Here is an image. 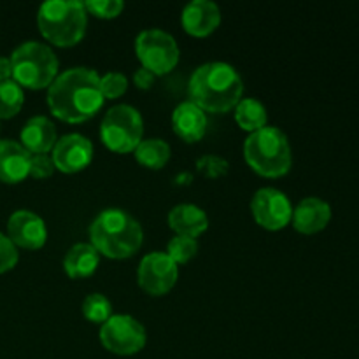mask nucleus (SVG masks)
Segmentation results:
<instances>
[{
    "label": "nucleus",
    "instance_id": "obj_2",
    "mask_svg": "<svg viewBox=\"0 0 359 359\" xmlns=\"http://www.w3.org/2000/svg\"><path fill=\"white\" fill-rule=\"evenodd\" d=\"M244 84L241 76L224 62L200 65L189 79V98L203 112H228L242 100Z\"/></svg>",
    "mask_w": 359,
    "mask_h": 359
},
{
    "label": "nucleus",
    "instance_id": "obj_17",
    "mask_svg": "<svg viewBox=\"0 0 359 359\" xmlns=\"http://www.w3.org/2000/svg\"><path fill=\"white\" fill-rule=\"evenodd\" d=\"M172 126L174 132L186 142H196L207 132V116L196 104L182 102L174 109L172 114Z\"/></svg>",
    "mask_w": 359,
    "mask_h": 359
},
{
    "label": "nucleus",
    "instance_id": "obj_4",
    "mask_svg": "<svg viewBox=\"0 0 359 359\" xmlns=\"http://www.w3.org/2000/svg\"><path fill=\"white\" fill-rule=\"evenodd\" d=\"M41 34L55 46H74L84 37L88 14L79 0H48L37 13Z\"/></svg>",
    "mask_w": 359,
    "mask_h": 359
},
{
    "label": "nucleus",
    "instance_id": "obj_16",
    "mask_svg": "<svg viewBox=\"0 0 359 359\" xmlns=\"http://www.w3.org/2000/svg\"><path fill=\"white\" fill-rule=\"evenodd\" d=\"M221 23V11L210 0H193L182 11V27L195 37L212 34Z\"/></svg>",
    "mask_w": 359,
    "mask_h": 359
},
{
    "label": "nucleus",
    "instance_id": "obj_19",
    "mask_svg": "<svg viewBox=\"0 0 359 359\" xmlns=\"http://www.w3.org/2000/svg\"><path fill=\"white\" fill-rule=\"evenodd\" d=\"M168 224L177 235L196 238L209 228V217L200 207L193 203H181L170 210Z\"/></svg>",
    "mask_w": 359,
    "mask_h": 359
},
{
    "label": "nucleus",
    "instance_id": "obj_11",
    "mask_svg": "<svg viewBox=\"0 0 359 359\" xmlns=\"http://www.w3.org/2000/svg\"><path fill=\"white\" fill-rule=\"evenodd\" d=\"M179 270L167 252H151L144 256L139 265V284L149 294H165L177 283Z\"/></svg>",
    "mask_w": 359,
    "mask_h": 359
},
{
    "label": "nucleus",
    "instance_id": "obj_13",
    "mask_svg": "<svg viewBox=\"0 0 359 359\" xmlns=\"http://www.w3.org/2000/svg\"><path fill=\"white\" fill-rule=\"evenodd\" d=\"M7 237L14 245L23 249H39L46 244L48 230L42 217L32 210H16L7 221Z\"/></svg>",
    "mask_w": 359,
    "mask_h": 359
},
{
    "label": "nucleus",
    "instance_id": "obj_22",
    "mask_svg": "<svg viewBox=\"0 0 359 359\" xmlns=\"http://www.w3.org/2000/svg\"><path fill=\"white\" fill-rule=\"evenodd\" d=\"M135 158L144 167L161 168L170 158V146L161 139L140 140L135 147Z\"/></svg>",
    "mask_w": 359,
    "mask_h": 359
},
{
    "label": "nucleus",
    "instance_id": "obj_7",
    "mask_svg": "<svg viewBox=\"0 0 359 359\" xmlns=\"http://www.w3.org/2000/svg\"><path fill=\"white\" fill-rule=\"evenodd\" d=\"M142 116L132 105H114L105 112L100 126V137L105 146L114 153L135 151L142 140Z\"/></svg>",
    "mask_w": 359,
    "mask_h": 359
},
{
    "label": "nucleus",
    "instance_id": "obj_15",
    "mask_svg": "<svg viewBox=\"0 0 359 359\" xmlns=\"http://www.w3.org/2000/svg\"><path fill=\"white\" fill-rule=\"evenodd\" d=\"M293 226L300 233L312 235L325 230L332 219V207L328 202L318 198V196H309L302 200L293 209Z\"/></svg>",
    "mask_w": 359,
    "mask_h": 359
},
{
    "label": "nucleus",
    "instance_id": "obj_23",
    "mask_svg": "<svg viewBox=\"0 0 359 359\" xmlns=\"http://www.w3.org/2000/svg\"><path fill=\"white\" fill-rule=\"evenodd\" d=\"M25 102L23 88L16 81L0 83V119H9L21 111Z\"/></svg>",
    "mask_w": 359,
    "mask_h": 359
},
{
    "label": "nucleus",
    "instance_id": "obj_25",
    "mask_svg": "<svg viewBox=\"0 0 359 359\" xmlns=\"http://www.w3.org/2000/svg\"><path fill=\"white\" fill-rule=\"evenodd\" d=\"M196 251H198V242H196V238L182 237V235H175L168 242L167 248V255L174 259L175 265L189 262L196 255Z\"/></svg>",
    "mask_w": 359,
    "mask_h": 359
},
{
    "label": "nucleus",
    "instance_id": "obj_6",
    "mask_svg": "<svg viewBox=\"0 0 359 359\" xmlns=\"http://www.w3.org/2000/svg\"><path fill=\"white\" fill-rule=\"evenodd\" d=\"M11 65L13 81L30 90L49 88L58 74V58L53 49L37 41L18 46L11 55Z\"/></svg>",
    "mask_w": 359,
    "mask_h": 359
},
{
    "label": "nucleus",
    "instance_id": "obj_1",
    "mask_svg": "<svg viewBox=\"0 0 359 359\" xmlns=\"http://www.w3.org/2000/svg\"><path fill=\"white\" fill-rule=\"evenodd\" d=\"M100 76L88 67H72L56 76L48 90V104L53 114L67 123H83L97 114L104 105Z\"/></svg>",
    "mask_w": 359,
    "mask_h": 359
},
{
    "label": "nucleus",
    "instance_id": "obj_3",
    "mask_svg": "<svg viewBox=\"0 0 359 359\" xmlns=\"http://www.w3.org/2000/svg\"><path fill=\"white\" fill-rule=\"evenodd\" d=\"M142 226L123 209H105L90 226L91 245L107 258L121 259L135 255L142 245Z\"/></svg>",
    "mask_w": 359,
    "mask_h": 359
},
{
    "label": "nucleus",
    "instance_id": "obj_28",
    "mask_svg": "<svg viewBox=\"0 0 359 359\" xmlns=\"http://www.w3.org/2000/svg\"><path fill=\"white\" fill-rule=\"evenodd\" d=\"M84 7L98 18H116L125 9V4L121 0H88Z\"/></svg>",
    "mask_w": 359,
    "mask_h": 359
},
{
    "label": "nucleus",
    "instance_id": "obj_26",
    "mask_svg": "<svg viewBox=\"0 0 359 359\" xmlns=\"http://www.w3.org/2000/svg\"><path fill=\"white\" fill-rule=\"evenodd\" d=\"M126 86H128V81L119 72H109L100 77V90L104 98L121 97L126 91Z\"/></svg>",
    "mask_w": 359,
    "mask_h": 359
},
{
    "label": "nucleus",
    "instance_id": "obj_18",
    "mask_svg": "<svg viewBox=\"0 0 359 359\" xmlns=\"http://www.w3.org/2000/svg\"><path fill=\"white\" fill-rule=\"evenodd\" d=\"M20 137L30 154H48L56 144V128L46 116H34L25 123Z\"/></svg>",
    "mask_w": 359,
    "mask_h": 359
},
{
    "label": "nucleus",
    "instance_id": "obj_20",
    "mask_svg": "<svg viewBox=\"0 0 359 359\" xmlns=\"http://www.w3.org/2000/svg\"><path fill=\"white\" fill-rule=\"evenodd\" d=\"M100 256L91 244H76L63 258V270L70 279L90 277L97 270Z\"/></svg>",
    "mask_w": 359,
    "mask_h": 359
},
{
    "label": "nucleus",
    "instance_id": "obj_27",
    "mask_svg": "<svg viewBox=\"0 0 359 359\" xmlns=\"http://www.w3.org/2000/svg\"><path fill=\"white\" fill-rule=\"evenodd\" d=\"M196 168H198L203 175H207V177L216 179L226 174L230 165H228V161L224 160V158L216 156V154H205V156H202L196 161Z\"/></svg>",
    "mask_w": 359,
    "mask_h": 359
},
{
    "label": "nucleus",
    "instance_id": "obj_10",
    "mask_svg": "<svg viewBox=\"0 0 359 359\" xmlns=\"http://www.w3.org/2000/svg\"><path fill=\"white\" fill-rule=\"evenodd\" d=\"M251 210L259 226L266 230H280L293 217L290 198L276 188L258 189L251 200Z\"/></svg>",
    "mask_w": 359,
    "mask_h": 359
},
{
    "label": "nucleus",
    "instance_id": "obj_14",
    "mask_svg": "<svg viewBox=\"0 0 359 359\" xmlns=\"http://www.w3.org/2000/svg\"><path fill=\"white\" fill-rule=\"evenodd\" d=\"M32 154L16 140H0V182L18 184L30 175Z\"/></svg>",
    "mask_w": 359,
    "mask_h": 359
},
{
    "label": "nucleus",
    "instance_id": "obj_30",
    "mask_svg": "<svg viewBox=\"0 0 359 359\" xmlns=\"http://www.w3.org/2000/svg\"><path fill=\"white\" fill-rule=\"evenodd\" d=\"M55 172V163L49 154H32L30 158V175L35 179L51 177Z\"/></svg>",
    "mask_w": 359,
    "mask_h": 359
},
{
    "label": "nucleus",
    "instance_id": "obj_29",
    "mask_svg": "<svg viewBox=\"0 0 359 359\" xmlns=\"http://www.w3.org/2000/svg\"><path fill=\"white\" fill-rule=\"evenodd\" d=\"M18 259H20V256H18L16 245L11 242L7 235L0 233V273L13 270Z\"/></svg>",
    "mask_w": 359,
    "mask_h": 359
},
{
    "label": "nucleus",
    "instance_id": "obj_31",
    "mask_svg": "<svg viewBox=\"0 0 359 359\" xmlns=\"http://www.w3.org/2000/svg\"><path fill=\"white\" fill-rule=\"evenodd\" d=\"M154 77L156 76H154L151 70L140 67V69L133 74V83H135V86L140 88V90H149L154 84Z\"/></svg>",
    "mask_w": 359,
    "mask_h": 359
},
{
    "label": "nucleus",
    "instance_id": "obj_8",
    "mask_svg": "<svg viewBox=\"0 0 359 359\" xmlns=\"http://www.w3.org/2000/svg\"><path fill=\"white\" fill-rule=\"evenodd\" d=\"M135 51L144 69L154 76L168 74L179 62V46L175 39L160 28L142 30L135 39Z\"/></svg>",
    "mask_w": 359,
    "mask_h": 359
},
{
    "label": "nucleus",
    "instance_id": "obj_32",
    "mask_svg": "<svg viewBox=\"0 0 359 359\" xmlns=\"http://www.w3.org/2000/svg\"><path fill=\"white\" fill-rule=\"evenodd\" d=\"M13 77V65H11V58L0 56V83L2 81H9Z\"/></svg>",
    "mask_w": 359,
    "mask_h": 359
},
{
    "label": "nucleus",
    "instance_id": "obj_21",
    "mask_svg": "<svg viewBox=\"0 0 359 359\" xmlns=\"http://www.w3.org/2000/svg\"><path fill=\"white\" fill-rule=\"evenodd\" d=\"M235 121L242 130L255 133L266 126V109L256 98H242L235 107Z\"/></svg>",
    "mask_w": 359,
    "mask_h": 359
},
{
    "label": "nucleus",
    "instance_id": "obj_9",
    "mask_svg": "<svg viewBox=\"0 0 359 359\" xmlns=\"http://www.w3.org/2000/svg\"><path fill=\"white\" fill-rule=\"evenodd\" d=\"M104 347L119 356L137 354L146 346V330L132 316H111L100 328Z\"/></svg>",
    "mask_w": 359,
    "mask_h": 359
},
{
    "label": "nucleus",
    "instance_id": "obj_12",
    "mask_svg": "<svg viewBox=\"0 0 359 359\" xmlns=\"http://www.w3.org/2000/svg\"><path fill=\"white\" fill-rule=\"evenodd\" d=\"M53 163L58 170L74 174L83 168H86L91 163L93 158V146L90 139L79 133H69L63 135L62 139L56 140L53 147Z\"/></svg>",
    "mask_w": 359,
    "mask_h": 359
},
{
    "label": "nucleus",
    "instance_id": "obj_24",
    "mask_svg": "<svg viewBox=\"0 0 359 359\" xmlns=\"http://www.w3.org/2000/svg\"><path fill=\"white\" fill-rule=\"evenodd\" d=\"M83 314L88 321L102 323L104 325L112 314V305L104 294L91 293L83 302Z\"/></svg>",
    "mask_w": 359,
    "mask_h": 359
},
{
    "label": "nucleus",
    "instance_id": "obj_5",
    "mask_svg": "<svg viewBox=\"0 0 359 359\" xmlns=\"http://www.w3.org/2000/svg\"><path fill=\"white\" fill-rule=\"evenodd\" d=\"M244 156L249 167L263 177H280L293 163L290 140L276 126L251 133L244 142Z\"/></svg>",
    "mask_w": 359,
    "mask_h": 359
}]
</instances>
